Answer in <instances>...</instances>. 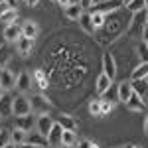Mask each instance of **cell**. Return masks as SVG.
<instances>
[{"label": "cell", "instance_id": "obj_1", "mask_svg": "<svg viewBox=\"0 0 148 148\" xmlns=\"http://www.w3.org/2000/svg\"><path fill=\"white\" fill-rule=\"evenodd\" d=\"M30 107H32V111H34L38 116L40 114H47L53 107H51V103L47 101L44 95H34L32 99H30Z\"/></svg>", "mask_w": 148, "mask_h": 148}, {"label": "cell", "instance_id": "obj_2", "mask_svg": "<svg viewBox=\"0 0 148 148\" xmlns=\"http://www.w3.org/2000/svg\"><path fill=\"white\" fill-rule=\"evenodd\" d=\"M12 113L16 116H24V114L32 113V107H30V99H26L24 95H16L14 101H12Z\"/></svg>", "mask_w": 148, "mask_h": 148}, {"label": "cell", "instance_id": "obj_3", "mask_svg": "<svg viewBox=\"0 0 148 148\" xmlns=\"http://www.w3.org/2000/svg\"><path fill=\"white\" fill-rule=\"evenodd\" d=\"M56 125V121L49 116V114H40L38 116V121H36V130L42 134V136H46L49 134V130H51V126Z\"/></svg>", "mask_w": 148, "mask_h": 148}, {"label": "cell", "instance_id": "obj_4", "mask_svg": "<svg viewBox=\"0 0 148 148\" xmlns=\"http://www.w3.org/2000/svg\"><path fill=\"white\" fill-rule=\"evenodd\" d=\"M103 73L111 81H114V77H116V63H114V57L111 53L103 56Z\"/></svg>", "mask_w": 148, "mask_h": 148}, {"label": "cell", "instance_id": "obj_5", "mask_svg": "<svg viewBox=\"0 0 148 148\" xmlns=\"http://www.w3.org/2000/svg\"><path fill=\"white\" fill-rule=\"evenodd\" d=\"M123 6L121 0H107V2H101V4H95V8L91 12H101V14H107V12H116Z\"/></svg>", "mask_w": 148, "mask_h": 148}, {"label": "cell", "instance_id": "obj_6", "mask_svg": "<svg viewBox=\"0 0 148 148\" xmlns=\"http://www.w3.org/2000/svg\"><path fill=\"white\" fill-rule=\"evenodd\" d=\"M0 87H2L4 91H10V89L16 87V77L12 75V71L0 69Z\"/></svg>", "mask_w": 148, "mask_h": 148}, {"label": "cell", "instance_id": "obj_7", "mask_svg": "<svg viewBox=\"0 0 148 148\" xmlns=\"http://www.w3.org/2000/svg\"><path fill=\"white\" fill-rule=\"evenodd\" d=\"M12 101H14V97L8 95V93H4L2 97H0V119H4V116H12Z\"/></svg>", "mask_w": 148, "mask_h": 148}, {"label": "cell", "instance_id": "obj_8", "mask_svg": "<svg viewBox=\"0 0 148 148\" xmlns=\"http://www.w3.org/2000/svg\"><path fill=\"white\" fill-rule=\"evenodd\" d=\"M34 126H36V121L30 116V114L16 116V125H14V128H20V130H24V132H32Z\"/></svg>", "mask_w": 148, "mask_h": 148}, {"label": "cell", "instance_id": "obj_9", "mask_svg": "<svg viewBox=\"0 0 148 148\" xmlns=\"http://www.w3.org/2000/svg\"><path fill=\"white\" fill-rule=\"evenodd\" d=\"M134 93H132V87H130V81H123L121 85H119V89H116V97H119V101L126 103L130 101V97H132Z\"/></svg>", "mask_w": 148, "mask_h": 148}, {"label": "cell", "instance_id": "obj_10", "mask_svg": "<svg viewBox=\"0 0 148 148\" xmlns=\"http://www.w3.org/2000/svg\"><path fill=\"white\" fill-rule=\"evenodd\" d=\"M22 38V28L18 26V24H8L6 28H4V40H8V42H18Z\"/></svg>", "mask_w": 148, "mask_h": 148}, {"label": "cell", "instance_id": "obj_11", "mask_svg": "<svg viewBox=\"0 0 148 148\" xmlns=\"http://www.w3.org/2000/svg\"><path fill=\"white\" fill-rule=\"evenodd\" d=\"M61 132H63V128L56 123V125L51 126L49 134H47V144L49 146H61Z\"/></svg>", "mask_w": 148, "mask_h": 148}, {"label": "cell", "instance_id": "obj_12", "mask_svg": "<svg viewBox=\"0 0 148 148\" xmlns=\"http://www.w3.org/2000/svg\"><path fill=\"white\" fill-rule=\"evenodd\" d=\"M130 87H132V93L138 95L140 99H144L148 95V83L144 79H132L130 81Z\"/></svg>", "mask_w": 148, "mask_h": 148}, {"label": "cell", "instance_id": "obj_13", "mask_svg": "<svg viewBox=\"0 0 148 148\" xmlns=\"http://www.w3.org/2000/svg\"><path fill=\"white\" fill-rule=\"evenodd\" d=\"M16 47H18V53H20V56H28V53H32V49H34V40H30V38H20V40L16 42Z\"/></svg>", "mask_w": 148, "mask_h": 148}, {"label": "cell", "instance_id": "obj_14", "mask_svg": "<svg viewBox=\"0 0 148 148\" xmlns=\"http://www.w3.org/2000/svg\"><path fill=\"white\" fill-rule=\"evenodd\" d=\"M81 14H83V6H81L79 2H71L65 8V16H67L69 20H79Z\"/></svg>", "mask_w": 148, "mask_h": 148}, {"label": "cell", "instance_id": "obj_15", "mask_svg": "<svg viewBox=\"0 0 148 148\" xmlns=\"http://www.w3.org/2000/svg\"><path fill=\"white\" fill-rule=\"evenodd\" d=\"M26 142L34 146H47V138L42 136L40 132H26Z\"/></svg>", "mask_w": 148, "mask_h": 148}, {"label": "cell", "instance_id": "obj_16", "mask_svg": "<svg viewBox=\"0 0 148 148\" xmlns=\"http://www.w3.org/2000/svg\"><path fill=\"white\" fill-rule=\"evenodd\" d=\"M79 26L83 32H87V34H93L95 32V28H93V22H91V14L89 12H83L79 16Z\"/></svg>", "mask_w": 148, "mask_h": 148}, {"label": "cell", "instance_id": "obj_17", "mask_svg": "<svg viewBox=\"0 0 148 148\" xmlns=\"http://www.w3.org/2000/svg\"><path fill=\"white\" fill-rule=\"evenodd\" d=\"M16 87H18V89H20L22 93H24V91H28V89L32 87V77H30L26 71H24V73H20V75L16 77Z\"/></svg>", "mask_w": 148, "mask_h": 148}, {"label": "cell", "instance_id": "obj_18", "mask_svg": "<svg viewBox=\"0 0 148 148\" xmlns=\"http://www.w3.org/2000/svg\"><path fill=\"white\" fill-rule=\"evenodd\" d=\"M111 83H113V81L109 79L105 73H101L99 79H97V93H99V95H105V93L111 89Z\"/></svg>", "mask_w": 148, "mask_h": 148}, {"label": "cell", "instance_id": "obj_19", "mask_svg": "<svg viewBox=\"0 0 148 148\" xmlns=\"http://www.w3.org/2000/svg\"><path fill=\"white\" fill-rule=\"evenodd\" d=\"M56 123H57L59 126H61L63 130H75V128H77V123L73 121V116H67V114L59 116V119H57Z\"/></svg>", "mask_w": 148, "mask_h": 148}, {"label": "cell", "instance_id": "obj_20", "mask_svg": "<svg viewBox=\"0 0 148 148\" xmlns=\"http://www.w3.org/2000/svg\"><path fill=\"white\" fill-rule=\"evenodd\" d=\"M73 144H77V136H75V130H63V132H61V146L71 148Z\"/></svg>", "mask_w": 148, "mask_h": 148}, {"label": "cell", "instance_id": "obj_21", "mask_svg": "<svg viewBox=\"0 0 148 148\" xmlns=\"http://www.w3.org/2000/svg\"><path fill=\"white\" fill-rule=\"evenodd\" d=\"M38 26H36L34 22H26L22 26V38H30V40H34L36 36H38Z\"/></svg>", "mask_w": 148, "mask_h": 148}, {"label": "cell", "instance_id": "obj_22", "mask_svg": "<svg viewBox=\"0 0 148 148\" xmlns=\"http://www.w3.org/2000/svg\"><path fill=\"white\" fill-rule=\"evenodd\" d=\"M10 142L16 144V146H22L24 142H26V132L20 130V128H14V130L10 132Z\"/></svg>", "mask_w": 148, "mask_h": 148}, {"label": "cell", "instance_id": "obj_23", "mask_svg": "<svg viewBox=\"0 0 148 148\" xmlns=\"http://www.w3.org/2000/svg\"><path fill=\"white\" fill-rule=\"evenodd\" d=\"M126 107H128L130 111H144V107H146V105H144V101H142L138 95H132V97H130V101L126 103Z\"/></svg>", "mask_w": 148, "mask_h": 148}, {"label": "cell", "instance_id": "obj_24", "mask_svg": "<svg viewBox=\"0 0 148 148\" xmlns=\"http://www.w3.org/2000/svg\"><path fill=\"white\" fill-rule=\"evenodd\" d=\"M148 75V61H142L136 69H132V79H146Z\"/></svg>", "mask_w": 148, "mask_h": 148}, {"label": "cell", "instance_id": "obj_25", "mask_svg": "<svg viewBox=\"0 0 148 148\" xmlns=\"http://www.w3.org/2000/svg\"><path fill=\"white\" fill-rule=\"evenodd\" d=\"M16 18H18V12L14 10V6H12L8 12H4V14L0 16V22H4L6 26H8V24H14V22H16Z\"/></svg>", "mask_w": 148, "mask_h": 148}, {"label": "cell", "instance_id": "obj_26", "mask_svg": "<svg viewBox=\"0 0 148 148\" xmlns=\"http://www.w3.org/2000/svg\"><path fill=\"white\" fill-rule=\"evenodd\" d=\"M89 14H91V22L95 30L105 26V14H101V12H89Z\"/></svg>", "mask_w": 148, "mask_h": 148}, {"label": "cell", "instance_id": "obj_27", "mask_svg": "<svg viewBox=\"0 0 148 148\" xmlns=\"http://www.w3.org/2000/svg\"><path fill=\"white\" fill-rule=\"evenodd\" d=\"M34 79L38 81V87H40V89H47V79H46V75H44V71L38 69L34 73Z\"/></svg>", "mask_w": 148, "mask_h": 148}, {"label": "cell", "instance_id": "obj_28", "mask_svg": "<svg viewBox=\"0 0 148 148\" xmlns=\"http://www.w3.org/2000/svg\"><path fill=\"white\" fill-rule=\"evenodd\" d=\"M126 8L132 12V14H136V12H142V10H144V0H132V2H130Z\"/></svg>", "mask_w": 148, "mask_h": 148}, {"label": "cell", "instance_id": "obj_29", "mask_svg": "<svg viewBox=\"0 0 148 148\" xmlns=\"http://www.w3.org/2000/svg\"><path fill=\"white\" fill-rule=\"evenodd\" d=\"M89 113L93 116H101V101H91L89 105Z\"/></svg>", "mask_w": 148, "mask_h": 148}, {"label": "cell", "instance_id": "obj_30", "mask_svg": "<svg viewBox=\"0 0 148 148\" xmlns=\"http://www.w3.org/2000/svg\"><path fill=\"white\" fill-rule=\"evenodd\" d=\"M8 142H10V132L2 128V130H0V148H4Z\"/></svg>", "mask_w": 148, "mask_h": 148}, {"label": "cell", "instance_id": "obj_31", "mask_svg": "<svg viewBox=\"0 0 148 148\" xmlns=\"http://www.w3.org/2000/svg\"><path fill=\"white\" fill-rule=\"evenodd\" d=\"M138 56H140V59L142 61H148V47H146V44H138Z\"/></svg>", "mask_w": 148, "mask_h": 148}, {"label": "cell", "instance_id": "obj_32", "mask_svg": "<svg viewBox=\"0 0 148 148\" xmlns=\"http://www.w3.org/2000/svg\"><path fill=\"white\" fill-rule=\"evenodd\" d=\"M113 111V103L111 101H101V116L103 114H109Z\"/></svg>", "mask_w": 148, "mask_h": 148}, {"label": "cell", "instance_id": "obj_33", "mask_svg": "<svg viewBox=\"0 0 148 148\" xmlns=\"http://www.w3.org/2000/svg\"><path fill=\"white\" fill-rule=\"evenodd\" d=\"M10 8H12L10 4H8L6 0H2V2H0V16H2L4 12H8V10H10Z\"/></svg>", "mask_w": 148, "mask_h": 148}, {"label": "cell", "instance_id": "obj_34", "mask_svg": "<svg viewBox=\"0 0 148 148\" xmlns=\"http://www.w3.org/2000/svg\"><path fill=\"white\" fill-rule=\"evenodd\" d=\"M91 140H79V148H91Z\"/></svg>", "mask_w": 148, "mask_h": 148}, {"label": "cell", "instance_id": "obj_35", "mask_svg": "<svg viewBox=\"0 0 148 148\" xmlns=\"http://www.w3.org/2000/svg\"><path fill=\"white\" fill-rule=\"evenodd\" d=\"M71 2H73V0H57V4H59L61 8H67L69 4H71Z\"/></svg>", "mask_w": 148, "mask_h": 148}, {"label": "cell", "instance_id": "obj_36", "mask_svg": "<svg viewBox=\"0 0 148 148\" xmlns=\"http://www.w3.org/2000/svg\"><path fill=\"white\" fill-rule=\"evenodd\" d=\"M0 61H6V47H0Z\"/></svg>", "mask_w": 148, "mask_h": 148}, {"label": "cell", "instance_id": "obj_37", "mask_svg": "<svg viewBox=\"0 0 148 148\" xmlns=\"http://www.w3.org/2000/svg\"><path fill=\"white\" fill-rule=\"evenodd\" d=\"M79 4L83 6V8H87V6H93V0H81Z\"/></svg>", "mask_w": 148, "mask_h": 148}, {"label": "cell", "instance_id": "obj_38", "mask_svg": "<svg viewBox=\"0 0 148 148\" xmlns=\"http://www.w3.org/2000/svg\"><path fill=\"white\" fill-rule=\"evenodd\" d=\"M18 148H46V146H34V144H28V142H24L22 146H18Z\"/></svg>", "mask_w": 148, "mask_h": 148}, {"label": "cell", "instance_id": "obj_39", "mask_svg": "<svg viewBox=\"0 0 148 148\" xmlns=\"http://www.w3.org/2000/svg\"><path fill=\"white\" fill-rule=\"evenodd\" d=\"M26 4L34 8V6H38V4H40V0H26Z\"/></svg>", "mask_w": 148, "mask_h": 148}, {"label": "cell", "instance_id": "obj_40", "mask_svg": "<svg viewBox=\"0 0 148 148\" xmlns=\"http://www.w3.org/2000/svg\"><path fill=\"white\" fill-rule=\"evenodd\" d=\"M142 36H144V42H148V26H144V30H142Z\"/></svg>", "mask_w": 148, "mask_h": 148}, {"label": "cell", "instance_id": "obj_41", "mask_svg": "<svg viewBox=\"0 0 148 148\" xmlns=\"http://www.w3.org/2000/svg\"><path fill=\"white\" fill-rule=\"evenodd\" d=\"M144 130L148 132V114H146V119H144Z\"/></svg>", "mask_w": 148, "mask_h": 148}, {"label": "cell", "instance_id": "obj_42", "mask_svg": "<svg viewBox=\"0 0 148 148\" xmlns=\"http://www.w3.org/2000/svg\"><path fill=\"white\" fill-rule=\"evenodd\" d=\"M4 148H18V146H16V144H12V142H8V144H6Z\"/></svg>", "mask_w": 148, "mask_h": 148}, {"label": "cell", "instance_id": "obj_43", "mask_svg": "<svg viewBox=\"0 0 148 148\" xmlns=\"http://www.w3.org/2000/svg\"><path fill=\"white\" fill-rule=\"evenodd\" d=\"M121 2H123V6H128V4H130L132 0H121Z\"/></svg>", "mask_w": 148, "mask_h": 148}, {"label": "cell", "instance_id": "obj_44", "mask_svg": "<svg viewBox=\"0 0 148 148\" xmlns=\"http://www.w3.org/2000/svg\"><path fill=\"white\" fill-rule=\"evenodd\" d=\"M101 2H107V0H93V4H101Z\"/></svg>", "mask_w": 148, "mask_h": 148}, {"label": "cell", "instance_id": "obj_45", "mask_svg": "<svg viewBox=\"0 0 148 148\" xmlns=\"http://www.w3.org/2000/svg\"><path fill=\"white\" fill-rule=\"evenodd\" d=\"M144 22H146V26H148V12H146V16H144Z\"/></svg>", "mask_w": 148, "mask_h": 148}, {"label": "cell", "instance_id": "obj_46", "mask_svg": "<svg viewBox=\"0 0 148 148\" xmlns=\"http://www.w3.org/2000/svg\"><path fill=\"white\" fill-rule=\"evenodd\" d=\"M4 93H6V91H4V89H2V87H0V97H2V95H4Z\"/></svg>", "mask_w": 148, "mask_h": 148}, {"label": "cell", "instance_id": "obj_47", "mask_svg": "<svg viewBox=\"0 0 148 148\" xmlns=\"http://www.w3.org/2000/svg\"><path fill=\"white\" fill-rule=\"evenodd\" d=\"M144 8H146V10H148V0H144Z\"/></svg>", "mask_w": 148, "mask_h": 148}, {"label": "cell", "instance_id": "obj_48", "mask_svg": "<svg viewBox=\"0 0 148 148\" xmlns=\"http://www.w3.org/2000/svg\"><path fill=\"white\" fill-rule=\"evenodd\" d=\"M91 148H99V146H97V144H91Z\"/></svg>", "mask_w": 148, "mask_h": 148}, {"label": "cell", "instance_id": "obj_49", "mask_svg": "<svg viewBox=\"0 0 148 148\" xmlns=\"http://www.w3.org/2000/svg\"><path fill=\"white\" fill-rule=\"evenodd\" d=\"M144 81H146V83H148V75H146V79H144Z\"/></svg>", "mask_w": 148, "mask_h": 148}, {"label": "cell", "instance_id": "obj_50", "mask_svg": "<svg viewBox=\"0 0 148 148\" xmlns=\"http://www.w3.org/2000/svg\"><path fill=\"white\" fill-rule=\"evenodd\" d=\"M130 148H140V146H130Z\"/></svg>", "mask_w": 148, "mask_h": 148}, {"label": "cell", "instance_id": "obj_51", "mask_svg": "<svg viewBox=\"0 0 148 148\" xmlns=\"http://www.w3.org/2000/svg\"><path fill=\"white\" fill-rule=\"evenodd\" d=\"M144 44H146V47H148V42H144Z\"/></svg>", "mask_w": 148, "mask_h": 148}, {"label": "cell", "instance_id": "obj_52", "mask_svg": "<svg viewBox=\"0 0 148 148\" xmlns=\"http://www.w3.org/2000/svg\"><path fill=\"white\" fill-rule=\"evenodd\" d=\"M63 148H67V146H63Z\"/></svg>", "mask_w": 148, "mask_h": 148}, {"label": "cell", "instance_id": "obj_53", "mask_svg": "<svg viewBox=\"0 0 148 148\" xmlns=\"http://www.w3.org/2000/svg\"><path fill=\"white\" fill-rule=\"evenodd\" d=\"M0 130H2V128H0Z\"/></svg>", "mask_w": 148, "mask_h": 148}, {"label": "cell", "instance_id": "obj_54", "mask_svg": "<svg viewBox=\"0 0 148 148\" xmlns=\"http://www.w3.org/2000/svg\"><path fill=\"white\" fill-rule=\"evenodd\" d=\"M24 2H26V0H24Z\"/></svg>", "mask_w": 148, "mask_h": 148}, {"label": "cell", "instance_id": "obj_55", "mask_svg": "<svg viewBox=\"0 0 148 148\" xmlns=\"http://www.w3.org/2000/svg\"><path fill=\"white\" fill-rule=\"evenodd\" d=\"M0 2H2V0H0Z\"/></svg>", "mask_w": 148, "mask_h": 148}, {"label": "cell", "instance_id": "obj_56", "mask_svg": "<svg viewBox=\"0 0 148 148\" xmlns=\"http://www.w3.org/2000/svg\"><path fill=\"white\" fill-rule=\"evenodd\" d=\"M56 2H57V0H56Z\"/></svg>", "mask_w": 148, "mask_h": 148}, {"label": "cell", "instance_id": "obj_57", "mask_svg": "<svg viewBox=\"0 0 148 148\" xmlns=\"http://www.w3.org/2000/svg\"><path fill=\"white\" fill-rule=\"evenodd\" d=\"M128 148H130V146H128Z\"/></svg>", "mask_w": 148, "mask_h": 148}]
</instances>
